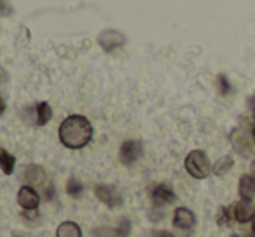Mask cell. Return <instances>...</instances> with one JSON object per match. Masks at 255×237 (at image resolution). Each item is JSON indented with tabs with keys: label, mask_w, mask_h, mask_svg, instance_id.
<instances>
[{
	"label": "cell",
	"mask_w": 255,
	"mask_h": 237,
	"mask_svg": "<svg viewBox=\"0 0 255 237\" xmlns=\"http://www.w3.org/2000/svg\"><path fill=\"white\" fill-rule=\"evenodd\" d=\"M231 211H233V218L240 224H249V222L254 220V208L250 203L247 201H240V203H235L231 206Z\"/></svg>",
	"instance_id": "8fae6325"
},
{
	"label": "cell",
	"mask_w": 255,
	"mask_h": 237,
	"mask_svg": "<svg viewBox=\"0 0 255 237\" xmlns=\"http://www.w3.org/2000/svg\"><path fill=\"white\" fill-rule=\"evenodd\" d=\"M252 231H254V234H255V217H254V220H252Z\"/></svg>",
	"instance_id": "4316f807"
},
{
	"label": "cell",
	"mask_w": 255,
	"mask_h": 237,
	"mask_svg": "<svg viewBox=\"0 0 255 237\" xmlns=\"http://www.w3.org/2000/svg\"><path fill=\"white\" fill-rule=\"evenodd\" d=\"M233 220H235V218H233L231 208H224V206L219 208V211H217V224L221 225V227H229Z\"/></svg>",
	"instance_id": "e0dca14e"
},
{
	"label": "cell",
	"mask_w": 255,
	"mask_h": 237,
	"mask_svg": "<svg viewBox=\"0 0 255 237\" xmlns=\"http://www.w3.org/2000/svg\"><path fill=\"white\" fill-rule=\"evenodd\" d=\"M14 166H16V158H14L9 151L0 147V170L5 175H10L14 171Z\"/></svg>",
	"instance_id": "9a60e30c"
},
{
	"label": "cell",
	"mask_w": 255,
	"mask_h": 237,
	"mask_svg": "<svg viewBox=\"0 0 255 237\" xmlns=\"http://www.w3.org/2000/svg\"><path fill=\"white\" fill-rule=\"evenodd\" d=\"M153 237H174L170 234V232H167V231H158V232H154Z\"/></svg>",
	"instance_id": "603a6c76"
},
{
	"label": "cell",
	"mask_w": 255,
	"mask_h": 237,
	"mask_svg": "<svg viewBox=\"0 0 255 237\" xmlns=\"http://www.w3.org/2000/svg\"><path fill=\"white\" fill-rule=\"evenodd\" d=\"M98 42L104 52H113L115 49L122 47L125 44V37L124 33H120L117 30H104L99 33Z\"/></svg>",
	"instance_id": "3957f363"
},
{
	"label": "cell",
	"mask_w": 255,
	"mask_h": 237,
	"mask_svg": "<svg viewBox=\"0 0 255 237\" xmlns=\"http://www.w3.org/2000/svg\"><path fill=\"white\" fill-rule=\"evenodd\" d=\"M37 217H38V211H35V210H26V211L23 213V218H24V220H30V222H33Z\"/></svg>",
	"instance_id": "7402d4cb"
},
{
	"label": "cell",
	"mask_w": 255,
	"mask_h": 237,
	"mask_svg": "<svg viewBox=\"0 0 255 237\" xmlns=\"http://www.w3.org/2000/svg\"><path fill=\"white\" fill-rule=\"evenodd\" d=\"M92 139V125L85 116L71 114L59 127V141L68 149H82Z\"/></svg>",
	"instance_id": "6da1fadb"
},
{
	"label": "cell",
	"mask_w": 255,
	"mask_h": 237,
	"mask_svg": "<svg viewBox=\"0 0 255 237\" xmlns=\"http://www.w3.org/2000/svg\"><path fill=\"white\" fill-rule=\"evenodd\" d=\"M252 137H254V142H255V127H254V130H252Z\"/></svg>",
	"instance_id": "83f0119b"
},
{
	"label": "cell",
	"mask_w": 255,
	"mask_h": 237,
	"mask_svg": "<svg viewBox=\"0 0 255 237\" xmlns=\"http://www.w3.org/2000/svg\"><path fill=\"white\" fill-rule=\"evenodd\" d=\"M56 237H82V229L75 222H63L57 227Z\"/></svg>",
	"instance_id": "5bb4252c"
},
{
	"label": "cell",
	"mask_w": 255,
	"mask_h": 237,
	"mask_svg": "<svg viewBox=\"0 0 255 237\" xmlns=\"http://www.w3.org/2000/svg\"><path fill=\"white\" fill-rule=\"evenodd\" d=\"M128 232H130V224H128V220H124V222H122V225H120V229H118V236L125 237Z\"/></svg>",
	"instance_id": "ffe728a7"
},
{
	"label": "cell",
	"mask_w": 255,
	"mask_h": 237,
	"mask_svg": "<svg viewBox=\"0 0 255 237\" xmlns=\"http://www.w3.org/2000/svg\"><path fill=\"white\" fill-rule=\"evenodd\" d=\"M233 164H235V161H233L231 156H222L221 159L215 161V164L212 166V171H214L217 177H222V175H226L231 170Z\"/></svg>",
	"instance_id": "2e32d148"
},
{
	"label": "cell",
	"mask_w": 255,
	"mask_h": 237,
	"mask_svg": "<svg viewBox=\"0 0 255 237\" xmlns=\"http://www.w3.org/2000/svg\"><path fill=\"white\" fill-rule=\"evenodd\" d=\"M252 121H254V125H255V111H254V114H252Z\"/></svg>",
	"instance_id": "f1b7e54d"
},
{
	"label": "cell",
	"mask_w": 255,
	"mask_h": 237,
	"mask_svg": "<svg viewBox=\"0 0 255 237\" xmlns=\"http://www.w3.org/2000/svg\"><path fill=\"white\" fill-rule=\"evenodd\" d=\"M10 12H12V9L7 3V0H0V16H9Z\"/></svg>",
	"instance_id": "44dd1931"
},
{
	"label": "cell",
	"mask_w": 255,
	"mask_h": 237,
	"mask_svg": "<svg viewBox=\"0 0 255 237\" xmlns=\"http://www.w3.org/2000/svg\"><path fill=\"white\" fill-rule=\"evenodd\" d=\"M7 78H9V75L5 73V70H2V68H0V83H5Z\"/></svg>",
	"instance_id": "cb8c5ba5"
},
{
	"label": "cell",
	"mask_w": 255,
	"mask_h": 237,
	"mask_svg": "<svg viewBox=\"0 0 255 237\" xmlns=\"http://www.w3.org/2000/svg\"><path fill=\"white\" fill-rule=\"evenodd\" d=\"M217 85H219V90H221V94H229V81L228 78L224 77V75H219L217 77Z\"/></svg>",
	"instance_id": "d6986e66"
},
{
	"label": "cell",
	"mask_w": 255,
	"mask_h": 237,
	"mask_svg": "<svg viewBox=\"0 0 255 237\" xmlns=\"http://www.w3.org/2000/svg\"><path fill=\"white\" fill-rule=\"evenodd\" d=\"M23 177H24V182L30 184L31 187H40V185H44L45 180H47V173H45V170L40 164H28V166L24 168Z\"/></svg>",
	"instance_id": "9c48e42d"
},
{
	"label": "cell",
	"mask_w": 255,
	"mask_h": 237,
	"mask_svg": "<svg viewBox=\"0 0 255 237\" xmlns=\"http://www.w3.org/2000/svg\"><path fill=\"white\" fill-rule=\"evenodd\" d=\"M250 177H252L254 180H255V159L252 161V163H250Z\"/></svg>",
	"instance_id": "484cf974"
},
{
	"label": "cell",
	"mask_w": 255,
	"mask_h": 237,
	"mask_svg": "<svg viewBox=\"0 0 255 237\" xmlns=\"http://www.w3.org/2000/svg\"><path fill=\"white\" fill-rule=\"evenodd\" d=\"M17 203L23 210H37L38 204H40V197L31 185H24L17 192Z\"/></svg>",
	"instance_id": "ba28073f"
},
{
	"label": "cell",
	"mask_w": 255,
	"mask_h": 237,
	"mask_svg": "<svg viewBox=\"0 0 255 237\" xmlns=\"http://www.w3.org/2000/svg\"><path fill=\"white\" fill-rule=\"evenodd\" d=\"M66 192L71 197H80V194L84 192V185L77 180V178H70L66 182Z\"/></svg>",
	"instance_id": "ac0fdd59"
},
{
	"label": "cell",
	"mask_w": 255,
	"mask_h": 237,
	"mask_svg": "<svg viewBox=\"0 0 255 237\" xmlns=\"http://www.w3.org/2000/svg\"><path fill=\"white\" fill-rule=\"evenodd\" d=\"M142 144L139 141H125L120 147V161L125 166H130L141 158Z\"/></svg>",
	"instance_id": "277c9868"
},
{
	"label": "cell",
	"mask_w": 255,
	"mask_h": 237,
	"mask_svg": "<svg viewBox=\"0 0 255 237\" xmlns=\"http://www.w3.org/2000/svg\"><path fill=\"white\" fill-rule=\"evenodd\" d=\"M151 197H153L154 206H165V204H168V203H174L175 192L168 184H160L153 189Z\"/></svg>",
	"instance_id": "30bf717a"
},
{
	"label": "cell",
	"mask_w": 255,
	"mask_h": 237,
	"mask_svg": "<svg viewBox=\"0 0 255 237\" xmlns=\"http://www.w3.org/2000/svg\"><path fill=\"white\" fill-rule=\"evenodd\" d=\"M184 166H186V171L191 175L193 178H207L208 175L212 173V163L208 159L207 153L203 151H191V153L186 156V161H184Z\"/></svg>",
	"instance_id": "7a4b0ae2"
},
{
	"label": "cell",
	"mask_w": 255,
	"mask_h": 237,
	"mask_svg": "<svg viewBox=\"0 0 255 237\" xmlns=\"http://www.w3.org/2000/svg\"><path fill=\"white\" fill-rule=\"evenodd\" d=\"M172 224H174V227L182 229V231H191L196 224V217L189 208L181 206L175 210L174 218H172Z\"/></svg>",
	"instance_id": "52a82bcc"
},
{
	"label": "cell",
	"mask_w": 255,
	"mask_h": 237,
	"mask_svg": "<svg viewBox=\"0 0 255 237\" xmlns=\"http://www.w3.org/2000/svg\"><path fill=\"white\" fill-rule=\"evenodd\" d=\"M238 192H240V197H242V201H247V203H250V201L254 199L255 180H254L252 177H250V175H243V177L240 178Z\"/></svg>",
	"instance_id": "7c38bea8"
},
{
	"label": "cell",
	"mask_w": 255,
	"mask_h": 237,
	"mask_svg": "<svg viewBox=\"0 0 255 237\" xmlns=\"http://www.w3.org/2000/svg\"><path fill=\"white\" fill-rule=\"evenodd\" d=\"M96 196L101 203L108 208H118L122 206V196L115 187L111 185H96Z\"/></svg>",
	"instance_id": "8992f818"
},
{
	"label": "cell",
	"mask_w": 255,
	"mask_h": 237,
	"mask_svg": "<svg viewBox=\"0 0 255 237\" xmlns=\"http://www.w3.org/2000/svg\"><path fill=\"white\" fill-rule=\"evenodd\" d=\"M5 113V100H3V97L2 94H0V116Z\"/></svg>",
	"instance_id": "d4e9b609"
},
{
	"label": "cell",
	"mask_w": 255,
	"mask_h": 237,
	"mask_svg": "<svg viewBox=\"0 0 255 237\" xmlns=\"http://www.w3.org/2000/svg\"><path fill=\"white\" fill-rule=\"evenodd\" d=\"M35 113H37L35 123H37L38 127H44V125H47L49 120L52 118V107L49 106L47 102H38L37 107H35Z\"/></svg>",
	"instance_id": "4fadbf2b"
},
{
	"label": "cell",
	"mask_w": 255,
	"mask_h": 237,
	"mask_svg": "<svg viewBox=\"0 0 255 237\" xmlns=\"http://www.w3.org/2000/svg\"><path fill=\"white\" fill-rule=\"evenodd\" d=\"M229 141H231L233 147H235V151L240 154V156L243 158H250L254 154V146L252 142L249 141V137H247L245 134H243L242 130H233L231 135H229Z\"/></svg>",
	"instance_id": "5b68a950"
}]
</instances>
